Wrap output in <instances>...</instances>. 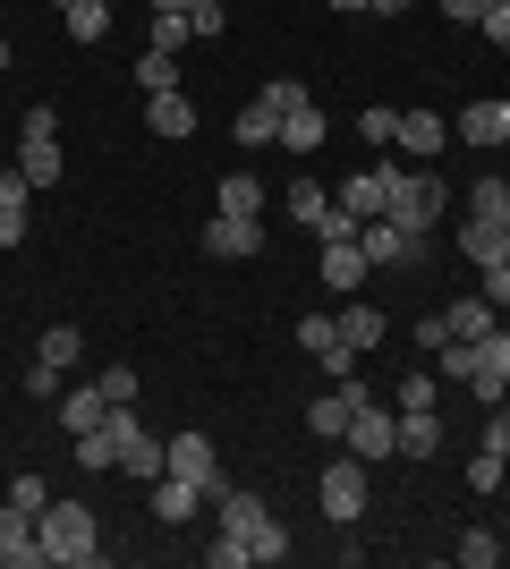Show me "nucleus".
<instances>
[{
  "mask_svg": "<svg viewBox=\"0 0 510 569\" xmlns=\"http://www.w3.org/2000/svg\"><path fill=\"white\" fill-rule=\"evenodd\" d=\"M204 561H213V569H256V552H247V536H239V527H213Z\"/></svg>",
  "mask_w": 510,
  "mask_h": 569,
  "instance_id": "nucleus-35",
  "label": "nucleus"
},
{
  "mask_svg": "<svg viewBox=\"0 0 510 569\" xmlns=\"http://www.w3.org/2000/svg\"><path fill=\"white\" fill-rule=\"evenodd\" d=\"M77 468H86V476H111V468H120V433H111V426L77 433Z\"/></svg>",
  "mask_w": 510,
  "mask_h": 569,
  "instance_id": "nucleus-28",
  "label": "nucleus"
},
{
  "mask_svg": "<svg viewBox=\"0 0 510 569\" xmlns=\"http://www.w3.org/2000/svg\"><path fill=\"white\" fill-rule=\"evenodd\" d=\"M460 256L486 272V263H502L510 256V221H493V213H460Z\"/></svg>",
  "mask_w": 510,
  "mask_h": 569,
  "instance_id": "nucleus-14",
  "label": "nucleus"
},
{
  "mask_svg": "<svg viewBox=\"0 0 510 569\" xmlns=\"http://www.w3.org/2000/svg\"><path fill=\"white\" fill-rule=\"evenodd\" d=\"M230 137H239V144H247V153H256V144H281V111H272V102H264V94H256V102H247V111H239V119H230Z\"/></svg>",
  "mask_w": 510,
  "mask_h": 569,
  "instance_id": "nucleus-24",
  "label": "nucleus"
},
{
  "mask_svg": "<svg viewBox=\"0 0 510 569\" xmlns=\"http://www.w3.org/2000/svg\"><path fill=\"white\" fill-rule=\"evenodd\" d=\"M146 9H188V0H146Z\"/></svg>",
  "mask_w": 510,
  "mask_h": 569,
  "instance_id": "nucleus-51",
  "label": "nucleus"
},
{
  "mask_svg": "<svg viewBox=\"0 0 510 569\" xmlns=\"http://www.w3.org/2000/svg\"><path fill=\"white\" fill-rule=\"evenodd\" d=\"M468 213H493V221H510V179H477V188H468Z\"/></svg>",
  "mask_w": 510,
  "mask_h": 569,
  "instance_id": "nucleus-38",
  "label": "nucleus"
},
{
  "mask_svg": "<svg viewBox=\"0 0 510 569\" xmlns=\"http://www.w3.org/2000/svg\"><path fill=\"white\" fill-rule=\"evenodd\" d=\"M486 451H502V459H510V408H502V400H493V426H486Z\"/></svg>",
  "mask_w": 510,
  "mask_h": 569,
  "instance_id": "nucleus-48",
  "label": "nucleus"
},
{
  "mask_svg": "<svg viewBox=\"0 0 510 569\" xmlns=\"http://www.w3.org/2000/svg\"><path fill=\"white\" fill-rule=\"evenodd\" d=\"M374 170H383V221H400V230H434V221L460 204L434 170H391V162H374Z\"/></svg>",
  "mask_w": 510,
  "mask_h": 569,
  "instance_id": "nucleus-2",
  "label": "nucleus"
},
{
  "mask_svg": "<svg viewBox=\"0 0 510 569\" xmlns=\"http://www.w3.org/2000/svg\"><path fill=\"white\" fill-rule=\"evenodd\" d=\"M340 213L349 221H383V170H358V179L340 188Z\"/></svg>",
  "mask_w": 510,
  "mask_h": 569,
  "instance_id": "nucleus-26",
  "label": "nucleus"
},
{
  "mask_svg": "<svg viewBox=\"0 0 510 569\" xmlns=\"http://www.w3.org/2000/svg\"><path fill=\"white\" fill-rule=\"evenodd\" d=\"M0 561L9 569H43V536H34V510L0 501Z\"/></svg>",
  "mask_w": 510,
  "mask_h": 569,
  "instance_id": "nucleus-13",
  "label": "nucleus"
},
{
  "mask_svg": "<svg viewBox=\"0 0 510 569\" xmlns=\"http://www.w3.org/2000/svg\"><path fill=\"white\" fill-rule=\"evenodd\" d=\"M332 323H340V340H349V349H374V340H383V315L366 307V298H349V307H340Z\"/></svg>",
  "mask_w": 510,
  "mask_h": 569,
  "instance_id": "nucleus-29",
  "label": "nucleus"
},
{
  "mask_svg": "<svg viewBox=\"0 0 510 569\" xmlns=\"http://www.w3.org/2000/svg\"><path fill=\"white\" fill-rule=\"evenodd\" d=\"M358 137H366V144H400V111H383V102H374V111L358 119Z\"/></svg>",
  "mask_w": 510,
  "mask_h": 569,
  "instance_id": "nucleus-42",
  "label": "nucleus"
},
{
  "mask_svg": "<svg viewBox=\"0 0 510 569\" xmlns=\"http://www.w3.org/2000/svg\"><path fill=\"white\" fill-rule=\"evenodd\" d=\"M264 102H272V111H281V119H290L298 102H307V86H298V77H272V86H264Z\"/></svg>",
  "mask_w": 510,
  "mask_h": 569,
  "instance_id": "nucleus-45",
  "label": "nucleus"
},
{
  "mask_svg": "<svg viewBox=\"0 0 510 569\" xmlns=\"http://www.w3.org/2000/svg\"><path fill=\"white\" fill-rule=\"evenodd\" d=\"M188 43V9H153V51H179Z\"/></svg>",
  "mask_w": 510,
  "mask_h": 569,
  "instance_id": "nucleus-39",
  "label": "nucleus"
},
{
  "mask_svg": "<svg viewBox=\"0 0 510 569\" xmlns=\"http://www.w3.org/2000/svg\"><path fill=\"white\" fill-rule=\"evenodd\" d=\"M366 272H374V263L358 256V238H332V247H323V289H332V298H358Z\"/></svg>",
  "mask_w": 510,
  "mask_h": 569,
  "instance_id": "nucleus-15",
  "label": "nucleus"
},
{
  "mask_svg": "<svg viewBox=\"0 0 510 569\" xmlns=\"http://www.w3.org/2000/svg\"><path fill=\"white\" fill-rule=\"evenodd\" d=\"M290 213H298V230H316L323 247H332V238H358V221L340 213V196H323L316 179H298V188H290Z\"/></svg>",
  "mask_w": 510,
  "mask_h": 569,
  "instance_id": "nucleus-8",
  "label": "nucleus"
},
{
  "mask_svg": "<svg viewBox=\"0 0 510 569\" xmlns=\"http://www.w3.org/2000/svg\"><path fill=\"white\" fill-rule=\"evenodd\" d=\"M204 256H213V263H247V256H264V221H247V213H213V221H204Z\"/></svg>",
  "mask_w": 510,
  "mask_h": 569,
  "instance_id": "nucleus-9",
  "label": "nucleus"
},
{
  "mask_svg": "<svg viewBox=\"0 0 510 569\" xmlns=\"http://www.w3.org/2000/svg\"><path fill=\"white\" fill-rule=\"evenodd\" d=\"M60 26H69V43H102V34H111V0H69Z\"/></svg>",
  "mask_w": 510,
  "mask_h": 569,
  "instance_id": "nucleus-27",
  "label": "nucleus"
},
{
  "mask_svg": "<svg viewBox=\"0 0 510 569\" xmlns=\"http://www.w3.org/2000/svg\"><path fill=\"white\" fill-rule=\"evenodd\" d=\"M60 426H69V442L77 433H94L102 417H111V400H102V382H77V391H60V408H51Z\"/></svg>",
  "mask_w": 510,
  "mask_h": 569,
  "instance_id": "nucleus-18",
  "label": "nucleus"
},
{
  "mask_svg": "<svg viewBox=\"0 0 510 569\" xmlns=\"http://www.w3.org/2000/svg\"><path fill=\"white\" fill-rule=\"evenodd\" d=\"M477 289H486L493 307H510V256H502V263H486V281H477Z\"/></svg>",
  "mask_w": 510,
  "mask_h": 569,
  "instance_id": "nucleus-46",
  "label": "nucleus"
},
{
  "mask_svg": "<svg viewBox=\"0 0 510 569\" xmlns=\"http://www.w3.org/2000/svg\"><path fill=\"white\" fill-rule=\"evenodd\" d=\"M349 451H358L366 468H374V459H391V451H400V417H391V408H374V400H366L358 417H349Z\"/></svg>",
  "mask_w": 510,
  "mask_h": 569,
  "instance_id": "nucleus-12",
  "label": "nucleus"
},
{
  "mask_svg": "<svg viewBox=\"0 0 510 569\" xmlns=\"http://www.w3.org/2000/svg\"><path fill=\"white\" fill-rule=\"evenodd\" d=\"M468 391H477V400H510V332L502 323H493L486 340H468Z\"/></svg>",
  "mask_w": 510,
  "mask_h": 569,
  "instance_id": "nucleus-6",
  "label": "nucleus"
},
{
  "mask_svg": "<svg viewBox=\"0 0 510 569\" xmlns=\"http://www.w3.org/2000/svg\"><path fill=\"white\" fill-rule=\"evenodd\" d=\"M51 9H69V0H51Z\"/></svg>",
  "mask_w": 510,
  "mask_h": 569,
  "instance_id": "nucleus-53",
  "label": "nucleus"
},
{
  "mask_svg": "<svg viewBox=\"0 0 510 569\" xmlns=\"http://www.w3.org/2000/svg\"><path fill=\"white\" fill-rule=\"evenodd\" d=\"M434 9H442L451 26H486V18H493V0H434Z\"/></svg>",
  "mask_w": 510,
  "mask_h": 569,
  "instance_id": "nucleus-44",
  "label": "nucleus"
},
{
  "mask_svg": "<svg viewBox=\"0 0 510 569\" xmlns=\"http://www.w3.org/2000/svg\"><path fill=\"white\" fill-rule=\"evenodd\" d=\"M442 144H451V119H442V111H400V153L434 162Z\"/></svg>",
  "mask_w": 510,
  "mask_h": 569,
  "instance_id": "nucleus-19",
  "label": "nucleus"
},
{
  "mask_svg": "<svg viewBox=\"0 0 510 569\" xmlns=\"http://www.w3.org/2000/svg\"><path fill=\"white\" fill-rule=\"evenodd\" d=\"M102 400H111V408H128V400H137V366H102Z\"/></svg>",
  "mask_w": 510,
  "mask_h": 569,
  "instance_id": "nucleus-41",
  "label": "nucleus"
},
{
  "mask_svg": "<svg viewBox=\"0 0 510 569\" xmlns=\"http://www.w3.org/2000/svg\"><path fill=\"white\" fill-rule=\"evenodd\" d=\"M366 400H374V391H366L358 375H340L332 391H316V400H307V433H316V442H349V417H358Z\"/></svg>",
  "mask_w": 510,
  "mask_h": 569,
  "instance_id": "nucleus-4",
  "label": "nucleus"
},
{
  "mask_svg": "<svg viewBox=\"0 0 510 569\" xmlns=\"http://www.w3.org/2000/svg\"><path fill=\"white\" fill-rule=\"evenodd\" d=\"M26 204H34V188H26L18 170H0V247H18V238H26Z\"/></svg>",
  "mask_w": 510,
  "mask_h": 569,
  "instance_id": "nucleus-23",
  "label": "nucleus"
},
{
  "mask_svg": "<svg viewBox=\"0 0 510 569\" xmlns=\"http://www.w3.org/2000/svg\"><path fill=\"white\" fill-rule=\"evenodd\" d=\"M34 536H43V569H94L102 561V519L86 501H43Z\"/></svg>",
  "mask_w": 510,
  "mask_h": 569,
  "instance_id": "nucleus-1",
  "label": "nucleus"
},
{
  "mask_svg": "<svg viewBox=\"0 0 510 569\" xmlns=\"http://www.w3.org/2000/svg\"><path fill=\"white\" fill-rule=\"evenodd\" d=\"M60 170H69V153H60V119H51V102H43V111H26V128H18V179L43 196V188H60Z\"/></svg>",
  "mask_w": 510,
  "mask_h": 569,
  "instance_id": "nucleus-3",
  "label": "nucleus"
},
{
  "mask_svg": "<svg viewBox=\"0 0 510 569\" xmlns=\"http://www.w3.org/2000/svg\"><path fill=\"white\" fill-rule=\"evenodd\" d=\"M493 315H502V307H493L486 289H468L460 307H442V323H451V340H486V332H493Z\"/></svg>",
  "mask_w": 510,
  "mask_h": 569,
  "instance_id": "nucleus-22",
  "label": "nucleus"
},
{
  "mask_svg": "<svg viewBox=\"0 0 510 569\" xmlns=\"http://www.w3.org/2000/svg\"><path fill=\"white\" fill-rule=\"evenodd\" d=\"M400 9H417V0H374V18H400Z\"/></svg>",
  "mask_w": 510,
  "mask_h": 569,
  "instance_id": "nucleus-49",
  "label": "nucleus"
},
{
  "mask_svg": "<svg viewBox=\"0 0 510 569\" xmlns=\"http://www.w3.org/2000/svg\"><path fill=\"white\" fill-rule=\"evenodd\" d=\"M493 9H510V0H493Z\"/></svg>",
  "mask_w": 510,
  "mask_h": 569,
  "instance_id": "nucleus-54",
  "label": "nucleus"
},
{
  "mask_svg": "<svg viewBox=\"0 0 510 569\" xmlns=\"http://www.w3.org/2000/svg\"><path fill=\"white\" fill-rule=\"evenodd\" d=\"M323 137H332V128H323V102H316V94H307L290 119H281V144H290V153H316Z\"/></svg>",
  "mask_w": 510,
  "mask_h": 569,
  "instance_id": "nucleus-25",
  "label": "nucleus"
},
{
  "mask_svg": "<svg viewBox=\"0 0 510 569\" xmlns=\"http://www.w3.org/2000/svg\"><path fill=\"white\" fill-rule=\"evenodd\" d=\"M196 510H204V485H188V476H153V519H162V527H188Z\"/></svg>",
  "mask_w": 510,
  "mask_h": 569,
  "instance_id": "nucleus-17",
  "label": "nucleus"
},
{
  "mask_svg": "<svg viewBox=\"0 0 510 569\" xmlns=\"http://www.w3.org/2000/svg\"><path fill=\"white\" fill-rule=\"evenodd\" d=\"M0 69H9V34H0Z\"/></svg>",
  "mask_w": 510,
  "mask_h": 569,
  "instance_id": "nucleus-52",
  "label": "nucleus"
},
{
  "mask_svg": "<svg viewBox=\"0 0 510 569\" xmlns=\"http://www.w3.org/2000/svg\"><path fill=\"white\" fill-rule=\"evenodd\" d=\"M213 213H264V188H256V179H247V170H230V179H221V196H213Z\"/></svg>",
  "mask_w": 510,
  "mask_h": 569,
  "instance_id": "nucleus-30",
  "label": "nucleus"
},
{
  "mask_svg": "<svg viewBox=\"0 0 510 569\" xmlns=\"http://www.w3.org/2000/svg\"><path fill=\"white\" fill-rule=\"evenodd\" d=\"M400 408H434V375H409V382H400Z\"/></svg>",
  "mask_w": 510,
  "mask_h": 569,
  "instance_id": "nucleus-47",
  "label": "nucleus"
},
{
  "mask_svg": "<svg viewBox=\"0 0 510 569\" xmlns=\"http://www.w3.org/2000/svg\"><path fill=\"white\" fill-rule=\"evenodd\" d=\"M120 476H146L153 485V476H162V433H137V442L120 451Z\"/></svg>",
  "mask_w": 510,
  "mask_h": 569,
  "instance_id": "nucleus-34",
  "label": "nucleus"
},
{
  "mask_svg": "<svg viewBox=\"0 0 510 569\" xmlns=\"http://www.w3.org/2000/svg\"><path fill=\"white\" fill-rule=\"evenodd\" d=\"M451 137H460V144H486V153H493V144H510V102H468Z\"/></svg>",
  "mask_w": 510,
  "mask_h": 569,
  "instance_id": "nucleus-16",
  "label": "nucleus"
},
{
  "mask_svg": "<svg viewBox=\"0 0 510 569\" xmlns=\"http://www.w3.org/2000/svg\"><path fill=\"white\" fill-rule=\"evenodd\" d=\"M137 86H146V94H170V86H179V51H153V43H146V60H137Z\"/></svg>",
  "mask_w": 510,
  "mask_h": 569,
  "instance_id": "nucleus-33",
  "label": "nucleus"
},
{
  "mask_svg": "<svg viewBox=\"0 0 510 569\" xmlns=\"http://www.w3.org/2000/svg\"><path fill=\"white\" fill-rule=\"evenodd\" d=\"M460 561L468 569H493V561H502V536H493V527H468V536H460Z\"/></svg>",
  "mask_w": 510,
  "mask_h": 569,
  "instance_id": "nucleus-37",
  "label": "nucleus"
},
{
  "mask_svg": "<svg viewBox=\"0 0 510 569\" xmlns=\"http://www.w3.org/2000/svg\"><path fill=\"white\" fill-rule=\"evenodd\" d=\"M468 485H477V493H502V451H477V459H468Z\"/></svg>",
  "mask_w": 510,
  "mask_h": 569,
  "instance_id": "nucleus-43",
  "label": "nucleus"
},
{
  "mask_svg": "<svg viewBox=\"0 0 510 569\" xmlns=\"http://www.w3.org/2000/svg\"><path fill=\"white\" fill-rule=\"evenodd\" d=\"M34 357H43V366H60V375H69L77 357H86V332H69V323H51V332L34 340Z\"/></svg>",
  "mask_w": 510,
  "mask_h": 569,
  "instance_id": "nucleus-32",
  "label": "nucleus"
},
{
  "mask_svg": "<svg viewBox=\"0 0 510 569\" xmlns=\"http://www.w3.org/2000/svg\"><path fill=\"white\" fill-rule=\"evenodd\" d=\"M188 34L196 43H221V34H230V9H221V0H188Z\"/></svg>",
  "mask_w": 510,
  "mask_h": 569,
  "instance_id": "nucleus-36",
  "label": "nucleus"
},
{
  "mask_svg": "<svg viewBox=\"0 0 510 569\" xmlns=\"http://www.w3.org/2000/svg\"><path fill=\"white\" fill-rule=\"evenodd\" d=\"M162 476H188V485H213V476H221V459H213V433H170V442H162Z\"/></svg>",
  "mask_w": 510,
  "mask_h": 569,
  "instance_id": "nucleus-11",
  "label": "nucleus"
},
{
  "mask_svg": "<svg viewBox=\"0 0 510 569\" xmlns=\"http://www.w3.org/2000/svg\"><path fill=\"white\" fill-rule=\"evenodd\" d=\"M298 349H307V357H316V366H323V375H358V349H349V340H340V323H332V315H307V323H298Z\"/></svg>",
  "mask_w": 510,
  "mask_h": 569,
  "instance_id": "nucleus-10",
  "label": "nucleus"
},
{
  "mask_svg": "<svg viewBox=\"0 0 510 569\" xmlns=\"http://www.w3.org/2000/svg\"><path fill=\"white\" fill-rule=\"evenodd\" d=\"M0 501H18V510H34V519H43L51 485H43V476H9V493H0Z\"/></svg>",
  "mask_w": 510,
  "mask_h": 569,
  "instance_id": "nucleus-40",
  "label": "nucleus"
},
{
  "mask_svg": "<svg viewBox=\"0 0 510 569\" xmlns=\"http://www.w3.org/2000/svg\"><path fill=\"white\" fill-rule=\"evenodd\" d=\"M442 451V417L434 408H400V459H434Z\"/></svg>",
  "mask_w": 510,
  "mask_h": 569,
  "instance_id": "nucleus-21",
  "label": "nucleus"
},
{
  "mask_svg": "<svg viewBox=\"0 0 510 569\" xmlns=\"http://www.w3.org/2000/svg\"><path fill=\"white\" fill-rule=\"evenodd\" d=\"M358 256L374 263V272H391V263H426V230H400V221H358Z\"/></svg>",
  "mask_w": 510,
  "mask_h": 569,
  "instance_id": "nucleus-7",
  "label": "nucleus"
},
{
  "mask_svg": "<svg viewBox=\"0 0 510 569\" xmlns=\"http://www.w3.org/2000/svg\"><path fill=\"white\" fill-rule=\"evenodd\" d=\"M323 9H374V0H323Z\"/></svg>",
  "mask_w": 510,
  "mask_h": 569,
  "instance_id": "nucleus-50",
  "label": "nucleus"
},
{
  "mask_svg": "<svg viewBox=\"0 0 510 569\" xmlns=\"http://www.w3.org/2000/svg\"><path fill=\"white\" fill-rule=\"evenodd\" d=\"M146 128L153 137H196V102L170 86V94H146Z\"/></svg>",
  "mask_w": 510,
  "mask_h": 569,
  "instance_id": "nucleus-20",
  "label": "nucleus"
},
{
  "mask_svg": "<svg viewBox=\"0 0 510 569\" xmlns=\"http://www.w3.org/2000/svg\"><path fill=\"white\" fill-rule=\"evenodd\" d=\"M316 501H323V519H332V527H358V519H366V459H358V451L332 459V468H323V485H316Z\"/></svg>",
  "mask_w": 510,
  "mask_h": 569,
  "instance_id": "nucleus-5",
  "label": "nucleus"
},
{
  "mask_svg": "<svg viewBox=\"0 0 510 569\" xmlns=\"http://www.w3.org/2000/svg\"><path fill=\"white\" fill-rule=\"evenodd\" d=\"M247 552H256V561H290V527H281V519H272V510H264V519H256V527H247Z\"/></svg>",
  "mask_w": 510,
  "mask_h": 569,
  "instance_id": "nucleus-31",
  "label": "nucleus"
}]
</instances>
